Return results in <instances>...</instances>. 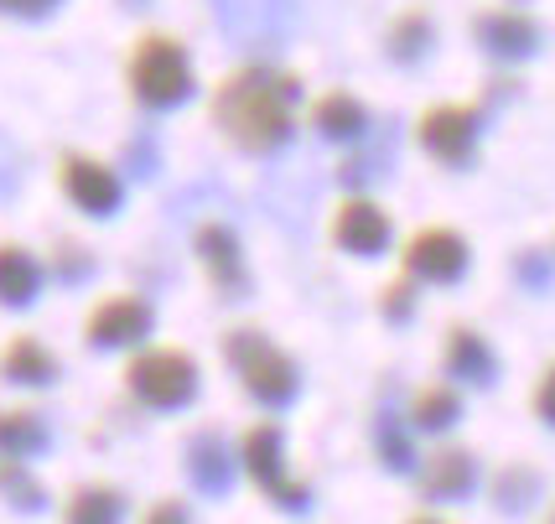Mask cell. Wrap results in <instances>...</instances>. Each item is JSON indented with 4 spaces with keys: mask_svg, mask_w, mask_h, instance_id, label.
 Instances as JSON below:
<instances>
[{
    "mask_svg": "<svg viewBox=\"0 0 555 524\" xmlns=\"http://www.w3.org/2000/svg\"><path fill=\"white\" fill-rule=\"evenodd\" d=\"M48 291V260L16 239H0V307L31 311Z\"/></svg>",
    "mask_w": 555,
    "mask_h": 524,
    "instance_id": "16",
    "label": "cell"
},
{
    "mask_svg": "<svg viewBox=\"0 0 555 524\" xmlns=\"http://www.w3.org/2000/svg\"><path fill=\"white\" fill-rule=\"evenodd\" d=\"M411 431L415 426L405 416H395V410H385V416L374 421V452H379V462H385L389 473H415V468H421Z\"/></svg>",
    "mask_w": 555,
    "mask_h": 524,
    "instance_id": "22",
    "label": "cell"
},
{
    "mask_svg": "<svg viewBox=\"0 0 555 524\" xmlns=\"http://www.w3.org/2000/svg\"><path fill=\"white\" fill-rule=\"evenodd\" d=\"M223 358H229L240 389L260 410L275 416V410L296 406V395H301V363L270 333H260V328H229L223 333Z\"/></svg>",
    "mask_w": 555,
    "mask_h": 524,
    "instance_id": "2",
    "label": "cell"
},
{
    "mask_svg": "<svg viewBox=\"0 0 555 524\" xmlns=\"http://www.w3.org/2000/svg\"><path fill=\"white\" fill-rule=\"evenodd\" d=\"M182 473L193 483V494L203 499H223L234 483H240V447H229L214 426H203L188 436V447H182Z\"/></svg>",
    "mask_w": 555,
    "mask_h": 524,
    "instance_id": "12",
    "label": "cell"
},
{
    "mask_svg": "<svg viewBox=\"0 0 555 524\" xmlns=\"http://www.w3.org/2000/svg\"><path fill=\"white\" fill-rule=\"evenodd\" d=\"M467 270H473V244L447 223L415 229L400 250V276H411L415 286H457Z\"/></svg>",
    "mask_w": 555,
    "mask_h": 524,
    "instance_id": "8",
    "label": "cell"
},
{
    "mask_svg": "<svg viewBox=\"0 0 555 524\" xmlns=\"http://www.w3.org/2000/svg\"><path fill=\"white\" fill-rule=\"evenodd\" d=\"M52 447V426L37 406H0V457L37 462Z\"/></svg>",
    "mask_w": 555,
    "mask_h": 524,
    "instance_id": "18",
    "label": "cell"
},
{
    "mask_svg": "<svg viewBox=\"0 0 555 524\" xmlns=\"http://www.w3.org/2000/svg\"><path fill=\"white\" fill-rule=\"evenodd\" d=\"M488 494H493V503H499L504 514H525V509H534V499H540V473L525 468V462H508V468L493 473Z\"/></svg>",
    "mask_w": 555,
    "mask_h": 524,
    "instance_id": "23",
    "label": "cell"
},
{
    "mask_svg": "<svg viewBox=\"0 0 555 524\" xmlns=\"http://www.w3.org/2000/svg\"><path fill=\"white\" fill-rule=\"evenodd\" d=\"M426 42H431V22H426L421 11H411L405 22H395V31H389V52H395L400 63H415V57L426 52Z\"/></svg>",
    "mask_w": 555,
    "mask_h": 524,
    "instance_id": "26",
    "label": "cell"
},
{
    "mask_svg": "<svg viewBox=\"0 0 555 524\" xmlns=\"http://www.w3.org/2000/svg\"><path fill=\"white\" fill-rule=\"evenodd\" d=\"M130 520V494L120 483H73L57 503V524H125Z\"/></svg>",
    "mask_w": 555,
    "mask_h": 524,
    "instance_id": "17",
    "label": "cell"
},
{
    "mask_svg": "<svg viewBox=\"0 0 555 524\" xmlns=\"http://www.w3.org/2000/svg\"><path fill=\"white\" fill-rule=\"evenodd\" d=\"M0 11H5V16H26V22H37V16L57 11V0H0Z\"/></svg>",
    "mask_w": 555,
    "mask_h": 524,
    "instance_id": "31",
    "label": "cell"
},
{
    "mask_svg": "<svg viewBox=\"0 0 555 524\" xmlns=\"http://www.w3.org/2000/svg\"><path fill=\"white\" fill-rule=\"evenodd\" d=\"M545 524H555V514H551V520H545Z\"/></svg>",
    "mask_w": 555,
    "mask_h": 524,
    "instance_id": "33",
    "label": "cell"
},
{
    "mask_svg": "<svg viewBox=\"0 0 555 524\" xmlns=\"http://www.w3.org/2000/svg\"><path fill=\"white\" fill-rule=\"evenodd\" d=\"M405 524H452V520H441V514H415V520H405Z\"/></svg>",
    "mask_w": 555,
    "mask_h": 524,
    "instance_id": "32",
    "label": "cell"
},
{
    "mask_svg": "<svg viewBox=\"0 0 555 524\" xmlns=\"http://www.w3.org/2000/svg\"><path fill=\"white\" fill-rule=\"evenodd\" d=\"M514 270H519V281H525V286L551 291V265L540 260V255H519V265H514Z\"/></svg>",
    "mask_w": 555,
    "mask_h": 524,
    "instance_id": "30",
    "label": "cell"
},
{
    "mask_svg": "<svg viewBox=\"0 0 555 524\" xmlns=\"http://www.w3.org/2000/svg\"><path fill=\"white\" fill-rule=\"evenodd\" d=\"M327 234H333V244H338L343 255H353V260H379V255H389V244H395V223H389V214L374 203V197L353 192V197H343L338 208H333Z\"/></svg>",
    "mask_w": 555,
    "mask_h": 524,
    "instance_id": "11",
    "label": "cell"
},
{
    "mask_svg": "<svg viewBox=\"0 0 555 524\" xmlns=\"http://www.w3.org/2000/svg\"><path fill=\"white\" fill-rule=\"evenodd\" d=\"M57 192L68 197V208H78L94 223H109L125 208V177L109 162L89 156V151H63L57 156Z\"/></svg>",
    "mask_w": 555,
    "mask_h": 524,
    "instance_id": "7",
    "label": "cell"
},
{
    "mask_svg": "<svg viewBox=\"0 0 555 524\" xmlns=\"http://www.w3.org/2000/svg\"><path fill=\"white\" fill-rule=\"evenodd\" d=\"M478 31H483V48L504 52V57H525L534 48V26L525 16H483Z\"/></svg>",
    "mask_w": 555,
    "mask_h": 524,
    "instance_id": "24",
    "label": "cell"
},
{
    "mask_svg": "<svg viewBox=\"0 0 555 524\" xmlns=\"http://www.w3.org/2000/svg\"><path fill=\"white\" fill-rule=\"evenodd\" d=\"M478 130H483V115L473 104H436V110L421 115L415 141L441 167H467L473 151H478Z\"/></svg>",
    "mask_w": 555,
    "mask_h": 524,
    "instance_id": "10",
    "label": "cell"
},
{
    "mask_svg": "<svg viewBox=\"0 0 555 524\" xmlns=\"http://www.w3.org/2000/svg\"><path fill=\"white\" fill-rule=\"evenodd\" d=\"M296 94L301 84L275 68H240L214 89L208 115L223 130V141L244 156H275L296 130Z\"/></svg>",
    "mask_w": 555,
    "mask_h": 524,
    "instance_id": "1",
    "label": "cell"
},
{
    "mask_svg": "<svg viewBox=\"0 0 555 524\" xmlns=\"http://www.w3.org/2000/svg\"><path fill=\"white\" fill-rule=\"evenodd\" d=\"M478 477H483V468H478V457L467 452V447H436V452L421 457L415 488H421L426 503H462V499H473Z\"/></svg>",
    "mask_w": 555,
    "mask_h": 524,
    "instance_id": "13",
    "label": "cell"
},
{
    "mask_svg": "<svg viewBox=\"0 0 555 524\" xmlns=\"http://www.w3.org/2000/svg\"><path fill=\"white\" fill-rule=\"evenodd\" d=\"M405 421L415 431H426V436H447V431L462 421V389L452 380H436V384H421L411 395V410H405Z\"/></svg>",
    "mask_w": 555,
    "mask_h": 524,
    "instance_id": "19",
    "label": "cell"
},
{
    "mask_svg": "<svg viewBox=\"0 0 555 524\" xmlns=\"http://www.w3.org/2000/svg\"><path fill=\"white\" fill-rule=\"evenodd\" d=\"M240 468H244V477H249V483L275 503V509H286V514H307V509H312V488H307V477L291 473L286 431H281V421H255V426H244Z\"/></svg>",
    "mask_w": 555,
    "mask_h": 524,
    "instance_id": "5",
    "label": "cell"
},
{
    "mask_svg": "<svg viewBox=\"0 0 555 524\" xmlns=\"http://www.w3.org/2000/svg\"><path fill=\"white\" fill-rule=\"evenodd\" d=\"M534 416L555 431V363H545V374L534 384Z\"/></svg>",
    "mask_w": 555,
    "mask_h": 524,
    "instance_id": "29",
    "label": "cell"
},
{
    "mask_svg": "<svg viewBox=\"0 0 555 524\" xmlns=\"http://www.w3.org/2000/svg\"><path fill=\"white\" fill-rule=\"evenodd\" d=\"M0 499L11 503L16 514H48L52 509V494L42 488V477L31 462H11L0 457Z\"/></svg>",
    "mask_w": 555,
    "mask_h": 524,
    "instance_id": "21",
    "label": "cell"
},
{
    "mask_svg": "<svg viewBox=\"0 0 555 524\" xmlns=\"http://www.w3.org/2000/svg\"><path fill=\"white\" fill-rule=\"evenodd\" d=\"M312 125L322 141H359L363 130H369V110H363L353 94H322L312 104Z\"/></svg>",
    "mask_w": 555,
    "mask_h": 524,
    "instance_id": "20",
    "label": "cell"
},
{
    "mask_svg": "<svg viewBox=\"0 0 555 524\" xmlns=\"http://www.w3.org/2000/svg\"><path fill=\"white\" fill-rule=\"evenodd\" d=\"M125 84H130V99L151 115L177 110V104L193 99V57L167 31H141L130 57H125Z\"/></svg>",
    "mask_w": 555,
    "mask_h": 524,
    "instance_id": "4",
    "label": "cell"
},
{
    "mask_svg": "<svg viewBox=\"0 0 555 524\" xmlns=\"http://www.w3.org/2000/svg\"><path fill=\"white\" fill-rule=\"evenodd\" d=\"M135 524H197L193 514V503L188 499H177V494H162V499H151L141 509V520Z\"/></svg>",
    "mask_w": 555,
    "mask_h": 524,
    "instance_id": "28",
    "label": "cell"
},
{
    "mask_svg": "<svg viewBox=\"0 0 555 524\" xmlns=\"http://www.w3.org/2000/svg\"><path fill=\"white\" fill-rule=\"evenodd\" d=\"M125 395L141 410H151V416H171V410L197 406L203 369L177 343H145V348L125 358Z\"/></svg>",
    "mask_w": 555,
    "mask_h": 524,
    "instance_id": "3",
    "label": "cell"
},
{
    "mask_svg": "<svg viewBox=\"0 0 555 524\" xmlns=\"http://www.w3.org/2000/svg\"><path fill=\"white\" fill-rule=\"evenodd\" d=\"M63 380V358L37 333H11L0 343V384L11 389H52Z\"/></svg>",
    "mask_w": 555,
    "mask_h": 524,
    "instance_id": "14",
    "label": "cell"
},
{
    "mask_svg": "<svg viewBox=\"0 0 555 524\" xmlns=\"http://www.w3.org/2000/svg\"><path fill=\"white\" fill-rule=\"evenodd\" d=\"M156 333V307L135 296V291H115L99 296L94 307L83 311V343L94 354H135Z\"/></svg>",
    "mask_w": 555,
    "mask_h": 524,
    "instance_id": "6",
    "label": "cell"
},
{
    "mask_svg": "<svg viewBox=\"0 0 555 524\" xmlns=\"http://www.w3.org/2000/svg\"><path fill=\"white\" fill-rule=\"evenodd\" d=\"M193 255L208 276V286L223 296V302H244L255 276H249V260H244V244L240 234L223 223V218H203L193 229Z\"/></svg>",
    "mask_w": 555,
    "mask_h": 524,
    "instance_id": "9",
    "label": "cell"
},
{
    "mask_svg": "<svg viewBox=\"0 0 555 524\" xmlns=\"http://www.w3.org/2000/svg\"><path fill=\"white\" fill-rule=\"evenodd\" d=\"M48 276L63 281V286H78V281L94 276V255L83 244H73V239H57V250L48 255Z\"/></svg>",
    "mask_w": 555,
    "mask_h": 524,
    "instance_id": "25",
    "label": "cell"
},
{
    "mask_svg": "<svg viewBox=\"0 0 555 524\" xmlns=\"http://www.w3.org/2000/svg\"><path fill=\"white\" fill-rule=\"evenodd\" d=\"M441 374L452 384L488 389V384H499V354L478 328L457 322V328H447V343H441Z\"/></svg>",
    "mask_w": 555,
    "mask_h": 524,
    "instance_id": "15",
    "label": "cell"
},
{
    "mask_svg": "<svg viewBox=\"0 0 555 524\" xmlns=\"http://www.w3.org/2000/svg\"><path fill=\"white\" fill-rule=\"evenodd\" d=\"M379 317H385V322H411L415 317V281L411 276H400V281H389V286L379 291Z\"/></svg>",
    "mask_w": 555,
    "mask_h": 524,
    "instance_id": "27",
    "label": "cell"
}]
</instances>
